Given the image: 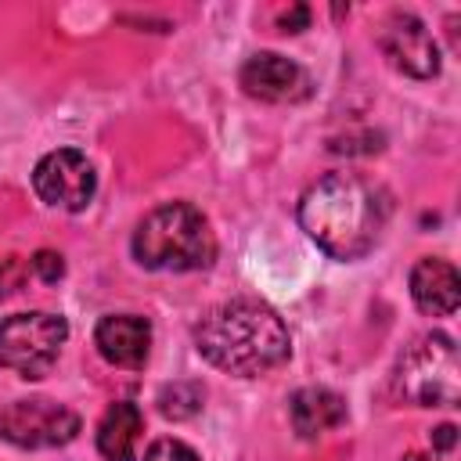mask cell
Returning a JSON list of instances; mask_svg holds the SVG:
<instances>
[{
  "mask_svg": "<svg viewBox=\"0 0 461 461\" xmlns=\"http://www.w3.org/2000/svg\"><path fill=\"white\" fill-rule=\"evenodd\" d=\"M94 346L108 364L137 371L151 353V324L137 313H108L94 328Z\"/></svg>",
  "mask_w": 461,
  "mask_h": 461,
  "instance_id": "obj_10",
  "label": "cell"
},
{
  "mask_svg": "<svg viewBox=\"0 0 461 461\" xmlns=\"http://www.w3.org/2000/svg\"><path fill=\"white\" fill-rule=\"evenodd\" d=\"M393 396L411 407H454L461 400V357L450 335L414 339L393 367Z\"/></svg>",
  "mask_w": 461,
  "mask_h": 461,
  "instance_id": "obj_4",
  "label": "cell"
},
{
  "mask_svg": "<svg viewBox=\"0 0 461 461\" xmlns=\"http://www.w3.org/2000/svg\"><path fill=\"white\" fill-rule=\"evenodd\" d=\"M407 461H421V457H418V454H411V457H407Z\"/></svg>",
  "mask_w": 461,
  "mask_h": 461,
  "instance_id": "obj_20",
  "label": "cell"
},
{
  "mask_svg": "<svg viewBox=\"0 0 461 461\" xmlns=\"http://www.w3.org/2000/svg\"><path fill=\"white\" fill-rule=\"evenodd\" d=\"M29 267H32V274H36L40 281H47V285H54V281L65 277V263H61V256L50 252V249H40V252L29 259Z\"/></svg>",
  "mask_w": 461,
  "mask_h": 461,
  "instance_id": "obj_16",
  "label": "cell"
},
{
  "mask_svg": "<svg viewBox=\"0 0 461 461\" xmlns=\"http://www.w3.org/2000/svg\"><path fill=\"white\" fill-rule=\"evenodd\" d=\"M378 47L385 54V61L411 76V79H432L439 76V47L432 40V32L425 29L421 18L407 14V11H393L382 29H378Z\"/></svg>",
  "mask_w": 461,
  "mask_h": 461,
  "instance_id": "obj_8",
  "label": "cell"
},
{
  "mask_svg": "<svg viewBox=\"0 0 461 461\" xmlns=\"http://www.w3.org/2000/svg\"><path fill=\"white\" fill-rule=\"evenodd\" d=\"M202 400H205V389H202L198 382H173V385H166V389L158 393V411H162L166 418L180 421V418L198 414V411H202Z\"/></svg>",
  "mask_w": 461,
  "mask_h": 461,
  "instance_id": "obj_14",
  "label": "cell"
},
{
  "mask_svg": "<svg viewBox=\"0 0 461 461\" xmlns=\"http://www.w3.org/2000/svg\"><path fill=\"white\" fill-rule=\"evenodd\" d=\"M295 216L317 249L346 263L367 256L378 245L389 220V202L367 176L335 169L303 191Z\"/></svg>",
  "mask_w": 461,
  "mask_h": 461,
  "instance_id": "obj_1",
  "label": "cell"
},
{
  "mask_svg": "<svg viewBox=\"0 0 461 461\" xmlns=\"http://www.w3.org/2000/svg\"><path fill=\"white\" fill-rule=\"evenodd\" d=\"M130 252L144 270H205L216 259V234L191 202H166L137 223Z\"/></svg>",
  "mask_w": 461,
  "mask_h": 461,
  "instance_id": "obj_3",
  "label": "cell"
},
{
  "mask_svg": "<svg viewBox=\"0 0 461 461\" xmlns=\"http://www.w3.org/2000/svg\"><path fill=\"white\" fill-rule=\"evenodd\" d=\"M76 432H79V414L58 400L29 396L0 407V439L14 447H25V450L65 447L76 439Z\"/></svg>",
  "mask_w": 461,
  "mask_h": 461,
  "instance_id": "obj_6",
  "label": "cell"
},
{
  "mask_svg": "<svg viewBox=\"0 0 461 461\" xmlns=\"http://www.w3.org/2000/svg\"><path fill=\"white\" fill-rule=\"evenodd\" d=\"M140 432H144L140 407L130 400H119L104 411V418L97 425V450L104 454V461H137Z\"/></svg>",
  "mask_w": 461,
  "mask_h": 461,
  "instance_id": "obj_13",
  "label": "cell"
},
{
  "mask_svg": "<svg viewBox=\"0 0 461 461\" xmlns=\"http://www.w3.org/2000/svg\"><path fill=\"white\" fill-rule=\"evenodd\" d=\"M25 274H29V267H25L18 256H7V259H0V299L14 295V292L25 285Z\"/></svg>",
  "mask_w": 461,
  "mask_h": 461,
  "instance_id": "obj_17",
  "label": "cell"
},
{
  "mask_svg": "<svg viewBox=\"0 0 461 461\" xmlns=\"http://www.w3.org/2000/svg\"><path fill=\"white\" fill-rule=\"evenodd\" d=\"M32 187L50 209L79 212V209L90 205V198L97 191V173H94V166H90V158L83 151L58 148V151H50V155H43L36 162Z\"/></svg>",
  "mask_w": 461,
  "mask_h": 461,
  "instance_id": "obj_7",
  "label": "cell"
},
{
  "mask_svg": "<svg viewBox=\"0 0 461 461\" xmlns=\"http://www.w3.org/2000/svg\"><path fill=\"white\" fill-rule=\"evenodd\" d=\"M194 346L212 367L241 378L267 375L292 353L285 321L256 299H227L209 306L194 324Z\"/></svg>",
  "mask_w": 461,
  "mask_h": 461,
  "instance_id": "obj_2",
  "label": "cell"
},
{
  "mask_svg": "<svg viewBox=\"0 0 461 461\" xmlns=\"http://www.w3.org/2000/svg\"><path fill=\"white\" fill-rule=\"evenodd\" d=\"M241 90L256 101H267V104H295V101H306L310 97V76L303 65H295L292 58L285 54H274V50H259L252 54L241 72Z\"/></svg>",
  "mask_w": 461,
  "mask_h": 461,
  "instance_id": "obj_9",
  "label": "cell"
},
{
  "mask_svg": "<svg viewBox=\"0 0 461 461\" xmlns=\"http://www.w3.org/2000/svg\"><path fill=\"white\" fill-rule=\"evenodd\" d=\"M277 25H281V32H303V29L310 25V7L295 4L292 11H285V14L277 18Z\"/></svg>",
  "mask_w": 461,
  "mask_h": 461,
  "instance_id": "obj_18",
  "label": "cell"
},
{
  "mask_svg": "<svg viewBox=\"0 0 461 461\" xmlns=\"http://www.w3.org/2000/svg\"><path fill=\"white\" fill-rule=\"evenodd\" d=\"M288 418H292V429L303 436V439H313L328 429H339L346 421V400L324 385H306V389H295L292 400H288Z\"/></svg>",
  "mask_w": 461,
  "mask_h": 461,
  "instance_id": "obj_12",
  "label": "cell"
},
{
  "mask_svg": "<svg viewBox=\"0 0 461 461\" xmlns=\"http://www.w3.org/2000/svg\"><path fill=\"white\" fill-rule=\"evenodd\" d=\"M411 299L429 317H450L461 303V277L447 259H418L411 270Z\"/></svg>",
  "mask_w": 461,
  "mask_h": 461,
  "instance_id": "obj_11",
  "label": "cell"
},
{
  "mask_svg": "<svg viewBox=\"0 0 461 461\" xmlns=\"http://www.w3.org/2000/svg\"><path fill=\"white\" fill-rule=\"evenodd\" d=\"M144 461H202L187 443L180 439H155L144 454Z\"/></svg>",
  "mask_w": 461,
  "mask_h": 461,
  "instance_id": "obj_15",
  "label": "cell"
},
{
  "mask_svg": "<svg viewBox=\"0 0 461 461\" xmlns=\"http://www.w3.org/2000/svg\"><path fill=\"white\" fill-rule=\"evenodd\" d=\"M68 339V324L58 313L29 310L0 321V367L22 378H43Z\"/></svg>",
  "mask_w": 461,
  "mask_h": 461,
  "instance_id": "obj_5",
  "label": "cell"
},
{
  "mask_svg": "<svg viewBox=\"0 0 461 461\" xmlns=\"http://www.w3.org/2000/svg\"><path fill=\"white\" fill-rule=\"evenodd\" d=\"M454 439H457V429H454V425H439V429L432 432V447H436V450H450Z\"/></svg>",
  "mask_w": 461,
  "mask_h": 461,
  "instance_id": "obj_19",
  "label": "cell"
}]
</instances>
